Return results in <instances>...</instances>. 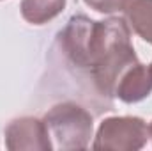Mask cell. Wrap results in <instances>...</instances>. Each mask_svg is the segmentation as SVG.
Returning a JSON list of instances; mask_svg holds the SVG:
<instances>
[{
    "label": "cell",
    "mask_w": 152,
    "mask_h": 151,
    "mask_svg": "<svg viewBox=\"0 0 152 151\" xmlns=\"http://www.w3.org/2000/svg\"><path fill=\"white\" fill-rule=\"evenodd\" d=\"M66 2L67 0H21L20 11L25 21L32 25H44L66 9Z\"/></svg>",
    "instance_id": "ba28073f"
},
{
    "label": "cell",
    "mask_w": 152,
    "mask_h": 151,
    "mask_svg": "<svg viewBox=\"0 0 152 151\" xmlns=\"http://www.w3.org/2000/svg\"><path fill=\"white\" fill-rule=\"evenodd\" d=\"M90 9L103 13V14H113L117 11H122L124 0H83Z\"/></svg>",
    "instance_id": "9c48e42d"
},
{
    "label": "cell",
    "mask_w": 152,
    "mask_h": 151,
    "mask_svg": "<svg viewBox=\"0 0 152 151\" xmlns=\"http://www.w3.org/2000/svg\"><path fill=\"white\" fill-rule=\"evenodd\" d=\"M134 62H138V57L131 43V29L127 21L118 16L94 21L88 50V71L96 87L103 94L113 96L118 76Z\"/></svg>",
    "instance_id": "6da1fadb"
},
{
    "label": "cell",
    "mask_w": 152,
    "mask_h": 151,
    "mask_svg": "<svg viewBox=\"0 0 152 151\" xmlns=\"http://www.w3.org/2000/svg\"><path fill=\"white\" fill-rule=\"evenodd\" d=\"M151 139L147 123L136 115H115L101 121L94 137L96 151H138Z\"/></svg>",
    "instance_id": "3957f363"
},
{
    "label": "cell",
    "mask_w": 152,
    "mask_h": 151,
    "mask_svg": "<svg viewBox=\"0 0 152 151\" xmlns=\"http://www.w3.org/2000/svg\"><path fill=\"white\" fill-rule=\"evenodd\" d=\"M94 29V20L85 14H75L69 18L67 25L60 32L62 50L69 57V61L83 70H88V50H90V36Z\"/></svg>",
    "instance_id": "5b68a950"
},
{
    "label": "cell",
    "mask_w": 152,
    "mask_h": 151,
    "mask_svg": "<svg viewBox=\"0 0 152 151\" xmlns=\"http://www.w3.org/2000/svg\"><path fill=\"white\" fill-rule=\"evenodd\" d=\"M122 13L129 29L152 44V0H124Z\"/></svg>",
    "instance_id": "52a82bcc"
},
{
    "label": "cell",
    "mask_w": 152,
    "mask_h": 151,
    "mask_svg": "<svg viewBox=\"0 0 152 151\" xmlns=\"http://www.w3.org/2000/svg\"><path fill=\"white\" fill-rule=\"evenodd\" d=\"M5 148L9 151H50L51 142L44 121L23 115L12 119L4 130Z\"/></svg>",
    "instance_id": "277c9868"
},
{
    "label": "cell",
    "mask_w": 152,
    "mask_h": 151,
    "mask_svg": "<svg viewBox=\"0 0 152 151\" xmlns=\"http://www.w3.org/2000/svg\"><path fill=\"white\" fill-rule=\"evenodd\" d=\"M149 132H151V139H152V123H151V126H149Z\"/></svg>",
    "instance_id": "30bf717a"
},
{
    "label": "cell",
    "mask_w": 152,
    "mask_h": 151,
    "mask_svg": "<svg viewBox=\"0 0 152 151\" xmlns=\"http://www.w3.org/2000/svg\"><path fill=\"white\" fill-rule=\"evenodd\" d=\"M51 142V150H87L94 133L92 115L73 101L53 105L42 117Z\"/></svg>",
    "instance_id": "7a4b0ae2"
},
{
    "label": "cell",
    "mask_w": 152,
    "mask_h": 151,
    "mask_svg": "<svg viewBox=\"0 0 152 151\" xmlns=\"http://www.w3.org/2000/svg\"><path fill=\"white\" fill-rule=\"evenodd\" d=\"M152 93V68L140 61L131 64L118 76L113 96L124 103H138Z\"/></svg>",
    "instance_id": "8992f818"
},
{
    "label": "cell",
    "mask_w": 152,
    "mask_h": 151,
    "mask_svg": "<svg viewBox=\"0 0 152 151\" xmlns=\"http://www.w3.org/2000/svg\"><path fill=\"white\" fill-rule=\"evenodd\" d=\"M151 68H152V64H151Z\"/></svg>",
    "instance_id": "8fae6325"
}]
</instances>
